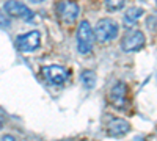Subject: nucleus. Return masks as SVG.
<instances>
[{
    "label": "nucleus",
    "mask_w": 157,
    "mask_h": 141,
    "mask_svg": "<svg viewBox=\"0 0 157 141\" xmlns=\"http://www.w3.org/2000/svg\"><path fill=\"white\" fill-rule=\"evenodd\" d=\"M94 32L91 28V25L88 20H82L78 24V28H77V52L86 55L91 52L94 44Z\"/></svg>",
    "instance_id": "nucleus-1"
},
{
    "label": "nucleus",
    "mask_w": 157,
    "mask_h": 141,
    "mask_svg": "<svg viewBox=\"0 0 157 141\" xmlns=\"http://www.w3.org/2000/svg\"><path fill=\"white\" fill-rule=\"evenodd\" d=\"M93 32H94V38L99 43H109V41L115 39V38L118 36L120 28H118V24L113 19L104 17V19H101L96 24V27H94Z\"/></svg>",
    "instance_id": "nucleus-2"
},
{
    "label": "nucleus",
    "mask_w": 157,
    "mask_h": 141,
    "mask_svg": "<svg viewBox=\"0 0 157 141\" xmlns=\"http://www.w3.org/2000/svg\"><path fill=\"white\" fill-rule=\"evenodd\" d=\"M41 44V35L36 30H32L29 33H24V35H19L17 39H16V46L21 52L24 54H30V52H35V50L39 47Z\"/></svg>",
    "instance_id": "nucleus-3"
},
{
    "label": "nucleus",
    "mask_w": 157,
    "mask_h": 141,
    "mask_svg": "<svg viewBox=\"0 0 157 141\" xmlns=\"http://www.w3.org/2000/svg\"><path fill=\"white\" fill-rule=\"evenodd\" d=\"M57 11H58V16H60L61 22L74 24L75 19L78 17L80 8H78L77 2H74V0H60L57 5Z\"/></svg>",
    "instance_id": "nucleus-4"
},
{
    "label": "nucleus",
    "mask_w": 157,
    "mask_h": 141,
    "mask_svg": "<svg viewBox=\"0 0 157 141\" xmlns=\"http://www.w3.org/2000/svg\"><path fill=\"white\" fill-rule=\"evenodd\" d=\"M43 77L50 83V85H55V86H61L64 82L68 80V69H64L61 66L57 65H50V66H44L41 69Z\"/></svg>",
    "instance_id": "nucleus-5"
},
{
    "label": "nucleus",
    "mask_w": 157,
    "mask_h": 141,
    "mask_svg": "<svg viewBox=\"0 0 157 141\" xmlns=\"http://www.w3.org/2000/svg\"><path fill=\"white\" fill-rule=\"evenodd\" d=\"M143 46H145V35L140 30L129 32L121 41V47L124 52H137V50L143 49Z\"/></svg>",
    "instance_id": "nucleus-6"
},
{
    "label": "nucleus",
    "mask_w": 157,
    "mask_h": 141,
    "mask_svg": "<svg viewBox=\"0 0 157 141\" xmlns=\"http://www.w3.org/2000/svg\"><path fill=\"white\" fill-rule=\"evenodd\" d=\"M3 8L6 11V14L13 17H22L25 20H30L33 17V13L29 9V6H25L22 2H17V0H8Z\"/></svg>",
    "instance_id": "nucleus-7"
},
{
    "label": "nucleus",
    "mask_w": 157,
    "mask_h": 141,
    "mask_svg": "<svg viewBox=\"0 0 157 141\" xmlns=\"http://www.w3.org/2000/svg\"><path fill=\"white\" fill-rule=\"evenodd\" d=\"M129 130H130V124L126 119H121V118L112 119L107 125V133H109V136H113V138H121Z\"/></svg>",
    "instance_id": "nucleus-8"
},
{
    "label": "nucleus",
    "mask_w": 157,
    "mask_h": 141,
    "mask_svg": "<svg viewBox=\"0 0 157 141\" xmlns=\"http://www.w3.org/2000/svg\"><path fill=\"white\" fill-rule=\"evenodd\" d=\"M110 102L115 108H124L126 105V85L123 82L116 83L110 91Z\"/></svg>",
    "instance_id": "nucleus-9"
},
{
    "label": "nucleus",
    "mask_w": 157,
    "mask_h": 141,
    "mask_svg": "<svg viewBox=\"0 0 157 141\" xmlns=\"http://www.w3.org/2000/svg\"><path fill=\"white\" fill-rule=\"evenodd\" d=\"M143 14V9L141 8H137V6H132V8H129L126 11V14H124V25L126 27H132L134 22H137Z\"/></svg>",
    "instance_id": "nucleus-10"
},
{
    "label": "nucleus",
    "mask_w": 157,
    "mask_h": 141,
    "mask_svg": "<svg viewBox=\"0 0 157 141\" xmlns=\"http://www.w3.org/2000/svg\"><path fill=\"white\" fill-rule=\"evenodd\" d=\"M80 80H82L85 88L91 89V88H94V85H96V74L93 71H83Z\"/></svg>",
    "instance_id": "nucleus-11"
},
{
    "label": "nucleus",
    "mask_w": 157,
    "mask_h": 141,
    "mask_svg": "<svg viewBox=\"0 0 157 141\" xmlns=\"http://www.w3.org/2000/svg\"><path fill=\"white\" fill-rule=\"evenodd\" d=\"M126 0H105V5L110 11H116V9H121L124 6Z\"/></svg>",
    "instance_id": "nucleus-12"
},
{
    "label": "nucleus",
    "mask_w": 157,
    "mask_h": 141,
    "mask_svg": "<svg viewBox=\"0 0 157 141\" xmlns=\"http://www.w3.org/2000/svg\"><path fill=\"white\" fill-rule=\"evenodd\" d=\"M0 25H3V27H8L10 25V19L5 16L3 11H0Z\"/></svg>",
    "instance_id": "nucleus-13"
},
{
    "label": "nucleus",
    "mask_w": 157,
    "mask_h": 141,
    "mask_svg": "<svg viewBox=\"0 0 157 141\" xmlns=\"http://www.w3.org/2000/svg\"><path fill=\"white\" fill-rule=\"evenodd\" d=\"M2 141H16V139H14V136H11V135H5Z\"/></svg>",
    "instance_id": "nucleus-14"
},
{
    "label": "nucleus",
    "mask_w": 157,
    "mask_h": 141,
    "mask_svg": "<svg viewBox=\"0 0 157 141\" xmlns=\"http://www.w3.org/2000/svg\"><path fill=\"white\" fill-rule=\"evenodd\" d=\"M30 2H32V3H43L44 0H30Z\"/></svg>",
    "instance_id": "nucleus-15"
}]
</instances>
